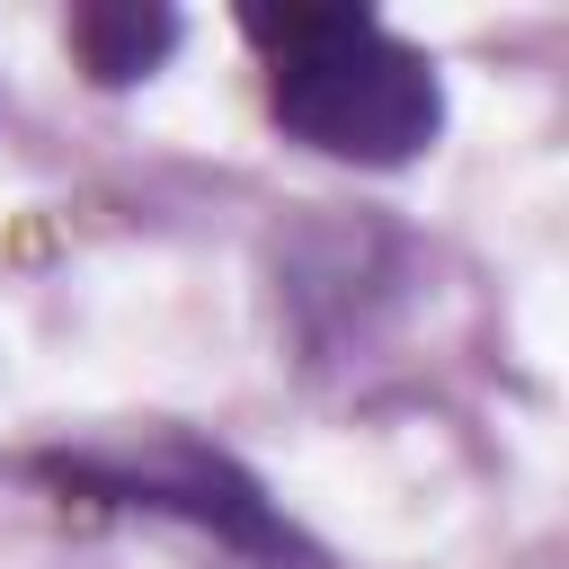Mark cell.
I'll return each mask as SVG.
<instances>
[{
	"label": "cell",
	"instance_id": "cell-3",
	"mask_svg": "<svg viewBox=\"0 0 569 569\" xmlns=\"http://www.w3.org/2000/svg\"><path fill=\"white\" fill-rule=\"evenodd\" d=\"M62 44H71V62H80V80L116 98V89L160 80V62L187 44V18H178L169 0H80V9L62 18Z\"/></svg>",
	"mask_w": 569,
	"mask_h": 569
},
{
	"label": "cell",
	"instance_id": "cell-2",
	"mask_svg": "<svg viewBox=\"0 0 569 569\" xmlns=\"http://www.w3.org/2000/svg\"><path fill=\"white\" fill-rule=\"evenodd\" d=\"M9 471L80 525H169V533L213 542L240 569H329V542L267 489V471L187 418H142L116 436H53V445L9 453Z\"/></svg>",
	"mask_w": 569,
	"mask_h": 569
},
{
	"label": "cell",
	"instance_id": "cell-1",
	"mask_svg": "<svg viewBox=\"0 0 569 569\" xmlns=\"http://www.w3.org/2000/svg\"><path fill=\"white\" fill-rule=\"evenodd\" d=\"M240 44L258 53L267 124L338 169L391 178L445 142V71L365 0H240Z\"/></svg>",
	"mask_w": 569,
	"mask_h": 569
}]
</instances>
